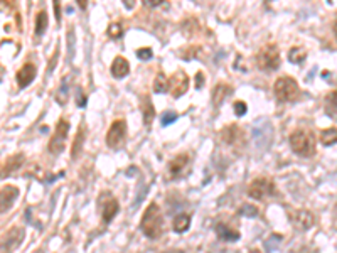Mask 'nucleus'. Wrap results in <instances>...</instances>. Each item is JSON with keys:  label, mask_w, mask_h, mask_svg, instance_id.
Segmentation results:
<instances>
[{"label": "nucleus", "mask_w": 337, "mask_h": 253, "mask_svg": "<svg viewBox=\"0 0 337 253\" xmlns=\"http://www.w3.org/2000/svg\"><path fill=\"white\" fill-rule=\"evenodd\" d=\"M140 230L142 233L150 240H157L164 233V218L160 213V208L152 203L149 208L145 210V213L142 216V223H140Z\"/></svg>", "instance_id": "f257e3e1"}, {"label": "nucleus", "mask_w": 337, "mask_h": 253, "mask_svg": "<svg viewBox=\"0 0 337 253\" xmlns=\"http://www.w3.org/2000/svg\"><path fill=\"white\" fill-rule=\"evenodd\" d=\"M290 147L298 156L312 157L315 154V137L309 130L298 128L290 135Z\"/></svg>", "instance_id": "f03ea898"}, {"label": "nucleus", "mask_w": 337, "mask_h": 253, "mask_svg": "<svg viewBox=\"0 0 337 253\" xmlns=\"http://www.w3.org/2000/svg\"><path fill=\"white\" fill-rule=\"evenodd\" d=\"M256 64L263 71H275L280 66V51L277 44H266L256 54Z\"/></svg>", "instance_id": "7ed1b4c3"}, {"label": "nucleus", "mask_w": 337, "mask_h": 253, "mask_svg": "<svg viewBox=\"0 0 337 253\" xmlns=\"http://www.w3.org/2000/svg\"><path fill=\"white\" fill-rule=\"evenodd\" d=\"M273 91H275L277 100L283 101V103H287V101H295L300 95L297 81L294 78H287V76H283V78L275 81Z\"/></svg>", "instance_id": "20e7f679"}, {"label": "nucleus", "mask_w": 337, "mask_h": 253, "mask_svg": "<svg viewBox=\"0 0 337 253\" xmlns=\"http://www.w3.org/2000/svg\"><path fill=\"white\" fill-rule=\"evenodd\" d=\"M253 140L260 150H266L273 140V126L268 120H258L253 125Z\"/></svg>", "instance_id": "39448f33"}, {"label": "nucleus", "mask_w": 337, "mask_h": 253, "mask_svg": "<svg viewBox=\"0 0 337 253\" xmlns=\"http://www.w3.org/2000/svg\"><path fill=\"white\" fill-rule=\"evenodd\" d=\"M126 138V124L123 120H115L110 126L108 133H106V144L110 149L118 150L125 145Z\"/></svg>", "instance_id": "423d86ee"}, {"label": "nucleus", "mask_w": 337, "mask_h": 253, "mask_svg": "<svg viewBox=\"0 0 337 253\" xmlns=\"http://www.w3.org/2000/svg\"><path fill=\"white\" fill-rule=\"evenodd\" d=\"M248 194H250V198L261 201V199H265V198L275 196V186H273V182L270 181V179H266V177H256L252 182V184H250Z\"/></svg>", "instance_id": "0eeeda50"}, {"label": "nucleus", "mask_w": 337, "mask_h": 253, "mask_svg": "<svg viewBox=\"0 0 337 253\" xmlns=\"http://www.w3.org/2000/svg\"><path fill=\"white\" fill-rule=\"evenodd\" d=\"M68 132H69V124L66 120H59L57 122V126L51 137V142H49V152L54 154H61L64 150L66 145V138H68Z\"/></svg>", "instance_id": "6e6552de"}, {"label": "nucleus", "mask_w": 337, "mask_h": 253, "mask_svg": "<svg viewBox=\"0 0 337 253\" xmlns=\"http://www.w3.org/2000/svg\"><path fill=\"white\" fill-rule=\"evenodd\" d=\"M24 240V230L19 226L10 228L7 233H3L2 236V253H12L15 248L22 243Z\"/></svg>", "instance_id": "1a4fd4ad"}, {"label": "nucleus", "mask_w": 337, "mask_h": 253, "mask_svg": "<svg viewBox=\"0 0 337 253\" xmlns=\"http://www.w3.org/2000/svg\"><path fill=\"white\" fill-rule=\"evenodd\" d=\"M98 203H100V210H101V216H103V221L110 223L118 213V201L110 193H103L100 196V199H98Z\"/></svg>", "instance_id": "9d476101"}, {"label": "nucleus", "mask_w": 337, "mask_h": 253, "mask_svg": "<svg viewBox=\"0 0 337 253\" xmlns=\"http://www.w3.org/2000/svg\"><path fill=\"white\" fill-rule=\"evenodd\" d=\"M290 219H292V223H294V226L297 228V230H300V231L309 230V228L314 226V223H315L314 214H312L310 211H307V210L292 211Z\"/></svg>", "instance_id": "9b49d317"}, {"label": "nucleus", "mask_w": 337, "mask_h": 253, "mask_svg": "<svg viewBox=\"0 0 337 253\" xmlns=\"http://www.w3.org/2000/svg\"><path fill=\"white\" fill-rule=\"evenodd\" d=\"M187 86H189V78L186 76V73L184 71L175 73V75L168 80V89H170V93L174 98L182 96L184 93L187 91Z\"/></svg>", "instance_id": "f8f14e48"}, {"label": "nucleus", "mask_w": 337, "mask_h": 253, "mask_svg": "<svg viewBox=\"0 0 337 253\" xmlns=\"http://www.w3.org/2000/svg\"><path fill=\"white\" fill-rule=\"evenodd\" d=\"M189 162H191V156H189L187 152L179 154V156L172 159L170 164H168V172H170V175L174 179L175 177H180V175H182L187 170Z\"/></svg>", "instance_id": "ddd939ff"}, {"label": "nucleus", "mask_w": 337, "mask_h": 253, "mask_svg": "<svg viewBox=\"0 0 337 253\" xmlns=\"http://www.w3.org/2000/svg\"><path fill=\"white\" fill-rule=\"evenodd\" d=\"M245 138V133L241 132V128L238 125H228L221 132V142L226 145H236L240 144Z\"/></svg>", "instance_id": "4468645a"}, {"label": "nucleus", "mask_w": 337, "mask_h": 253, "mask_svg": "<svg viewBox=\"0 0 337 253\" xmlns=\"http://www.w3.org/2000/svg\"><path fill=\"white\" fill-rule=\"evenodd\" d=\"M15 78H17V84L20 88L29 86L36 78V68L32 66V64H24V66L17 71V76H15Z\"/></svg>", "instance_id": "2eb2a0df"}, {"label": "nucleus", "mask_w": 337, "mask_h": 253, "mask_svg": "<svg viewBox=\"0 0 337 253\" xmlns=\"http://www.w3.org/2000/svg\"><path fill=\"white\" fill-rule=\"evenodd\" d=\"M17 194H19V189L15 186L2 187V194H0V206H2V213H5V211L12 206V203L17 199Z\"/></svg>", "instance_id": "dca6fc26"}, {"label": "nucleus", "mask_w": 337, "mask_h": 253, "mask_svg": "<svg viewBox=\"0 0 337 253\" xmlns=\"http://www.w3.org/2000/svg\"><path fill=\"white\" fill-rule=\"evenodd\" d=\"M128 73H130L128 61H126L125 58H122V56H117V58L113 59V63H112V75H113V78L122 80V78H125Z\"/></svg>", "instance_id": "f3484780"}, {"label": "nucleus", "mask_w": 337, "mask_h": 253, "mask_svg": "<svg viewBox=\"0 0 337 253\" xmlns=\"http://www.w3.org/2000/svg\"><path fill=\"white\" fill-rule=\"evenodd\" d=\"M24 162V156L22 154H15V156H12L7 159L5 162H3V169H2V177H5V175H10L12 172H15V170L19 169L20 166H22Z\"/></svg>", "instance_id": "a211bd4d"}, {"label": "nucleus", "mask_w": 337, "mask_h": 253, "mask_svg": "<svg viewBox=\"0 0 337 253\" xmlns=\"http://www.w3.org/2000/svg\"><path fill=\"white\" fill-rule=\"evenodd\" d=\"M216 233L221 240H224V242H236V240H240V233H238L236 230H233V228H229L226 223L217 224Z\"/></svg>", "instance_id": "6ab92c4d"}, {"label": "nucleus", "mask_w": 337, "mask_h": 253, "mask_svg": "<svg viewBox=\"0 0 337 253\" xmlns=\"http://www.w3.org/2000/svg\"><path fill=\"white\" fill-rule=\"evenodd\" d=\"M231 93V88H229V84L226 83H217L214 86V91H212V105L214 107H219L221 103L224 101V98Z\"/></svg>", "instance_id": "aec40b11"}, {"label": "nucleus", "mask_w": 337, "mask_h": 253, "mask_svg": "<svg viewBox=\"0 0 337 253\" xmlns=\"http://www.w3.org/2000/svg\"><path fill=\"white\" fill-rule=\"evenodd\" d=\"M84 138H86V130H84V125L81 124L80 130H78V135L75 138V144H73V149H71V157L73 159H78L80 157V154L83 152Z\"/></svg>", "instance_id": "412c9836"}, {"label": "nucleus", "mask_w": 337, "mask_h": 253, "mask_svg": "<svg viewBox=\"0 0 337 253\" xmlns=\"http://www.w3.org/2000/svg\"><path fill=\"white\" fill-rule=\"evenodd\" d=\"M142 113H143V122H145L147 126L152 125V120L155 117V108L150 101V96H143L142 100Z\"/></svg>", "instance_id": "4be33fe9"}, {"label": "nucleus", "mask_w": 337, "mask_h": 253, "mask_svg": "<svg viewBox=\"0 0 337 253\" xmlns=\"http://www.w3.org/2000/svg\"><path fill=\"white\" fill-rule=\"evenodd\" d=\"M326 112H327V115L337 118V89L327 95V98H326Z\"/></svg>", "instance_id": "5701e85b"}, {"label": "nucleus", "mask_w": 337, "mask_h": 253, "mask_svg": "<svg viewBox=\"0 0 337 253\" xmlns=\"http://www.w3.org/2000/svg\"><path fill=\"white\" fill-rule=\"evenodd\" d=\"M189 226H191V218H189L187 214L175 216V219H174V230L177 231V233H184V231H187Z\"/></svg>", "instance_id": "b1692460"}, {"label": "nucleus", "mask_w": 337, "mask_h": 253, "mask_svg": "<svg viewBox=\"0 0 337 253\" xmlns=\"http://www.w3.org/2000/svg\"><path fill=\"white\" fill-rule=\"evenodd\" d=\"M46 29H47V14L44 10H41L38 17H36V36L41 38L46 32Z\"/></svg>", "instance_id": "393cba45"}, {"label": "nucleus", "mask_w": 337, "mask_h": 253, "mask_svg": "<svg viewBox=\"0 0 337 253\" xmlns=\"http://www.w3.org/2000/svg\"><path fill=\"white\" fill-rule=\"evenodd\" d=\"M320 142L324 145H334L337 144V128H327L320 132Z\"/></svg>", "instance_id": "a878e982"}, {"label": "nucleus", "mask_w": 337, "mask_h": 253, "mask_svg": "<svg viewBox=\"0 0 337 253\" xmlns=\"http://www.w3.org/2000/svg\"><path fill=\"white\" fill-rule=\"evenodd\" d=\"M305 58H307L305 49H302V47H298V46H294L289 51V61H290V63L298 64V63H302V61L305 59Z\"/></svg>", "instance_id": "bb28decb"}, {"label": "nucleus", "mask_w": 337, "mask_h": 253, "mask_svg": "<svg viewBox=\"0 0 337 253\" xmlns=\"http://www.w3.org/2000/svg\"><path fill=\"white\" fill-rule=\"evenodd\" d=\"M168 89V78L164 73H159L154 81V91L155 93H166Z\"/></svg>", "instance_id": "cd10ccee"}, {"label": "nucleus", "mask_w": 337, "mask_h": 253, "mask_svg": "<svg viewBox=\"0 0 337 253\" xmlns=\"http://www.w3.org/2000/svg\"><path fill=\"white\" fill-rule=\"evenodd\" d=\"M69 81H71V78L69 76H66V78H63V81H61V88L59 91H57V101H59L61 105L66 103V100H68V93H69Z\"/></svg>", "instance_id": "c85d7f7f"}, {"label": "nucleus", "mask_w": 337, "mask_h": 253, "mask_svg": "<svg viewBox=\"0 0 337 253\" xmlns=\"http://www.w3.org/2000/svg\"><path fill=\"white\" fill-rule=\"evenodd\" d=\"M75 42H76V36H75V29L69 27L68 29V61L71 63L73 56H75Z\"/></svg>", "instance_id": "c756f323"}, {"label": "nucleus", "mask_w": 337, "mask_h": 253, "mask_svg": "<svg viewBox=\"0 0 337 253\" xmlns=\"http://www.w3.org/2000/svg\"><path fill=\"white\" fill-rule=\"evenodd\" d=\"M122 34H123V29H122V24L120 22L110 24V27H108V36H110V38H112V39H118Z\"/></svg>", "instance_id": "7c9ffc66"}, {"label": "nucleus", "mask_w": 337, "mask_h": 253, "mask_svg": "<svg viewBox=\"0 0 337 253\" xmlns=\"http://www.w3.org/2000/svg\"><path fill=\"white\" fill-rule=\"evenodd\" d=\"M241 214L248 216V218H254V216H258V208L253 205H243L241 206Z\"/></svg>", "instance_id": "2f4dec72"}, {"label": "nucleus", "mask_w": 337, "mask_h": 253, "mask_svg": "<svg viewBox=\"0 0 337 253\" xmlns=\"http://www.w3.org/2000/svg\"><path fill=\"white\" fill-rule=\"evenodd\" d=\"M280 240H282V236H280V235H273L270 240H266V242H265L266 252H273L275 248H277V245H278V242H280Z\"/></svg>", "instance_id": "473e14b6"}, {"label": "nucleus", "mask_w": 337, "mask_h": 253, "mask_svg": "<svg viewBox=\"0 0 337 253\" xmlns=\"http://www.w3.org/2000/svg\"><path fill=\"white\" fill-rule=\"evenodd\" d=\"M175 120H177V113H175V112H167V113H164V115H162V125L164 126L172 125Z\"/></svg>", "instance_id": "72a5a7b5"}, {"label": "nucleus", "mask_w": 337, "mask_h": 253, "mask_svg": "<svg viewBox=\"0 0 337 253\" xmlns=\"http://www.w3.org/2000/svg\"><path fill=\"white\" fill-rule=\"evenodd\" d=\"M137 56H138V58H140L142 61H149V59H152V49H149V47L138 49V51H137Z\"/></svg>", "instance_id": "f704fd0d"}, {"label": "nucleus", "mask_w": 337, "mask_h": 253, "mask_svg": "<svg viewBox=\"0 0 337 253\" xmlns=\"http://www.w3.org/2000/svg\"><path fill=\"white\" fill-rule=\"evenodd\" d=\"M76 105H78V107H81V108L86 105V96H84V93H83V89H81V88H76Z\"/></svg>", "instance_id": "c9c22d12"}, {"label": "nucleus", "mask_w": 337, "mask_h": 253, "mask_svg": "<svg viewBox=\"0 0 337 253\" xmlns=\"http://www.w3.org/2000/svg\"><path fill=\"white\" fill-rule=\"evenodd\" d=\"M234 113H236L238 117H243L246 113V103H243V101H236V103H234Z\"/></svg>", "instance_id": "e433bc0d"}, {"label": "nucleus", "mask_w": 337, "mask_h": 253, "mask_svg": "<svg viewBox=\"0 0 337 253\" xmlns=\"http://www.w3.org/2000/svg\"><path fill=\"white\" fill-rule=\"evenodd\" d=\"M54 12H56L57 22L61 24V3H59V0H54Z\"/></svg>", "instance_id": "4c0bfd02"}, {"label": "nucleus", "mask_w": 337, "mask_h": 253, "mask_svg": "<svg viewBox=\"0 0 337 253\" xmlns=\"http://www.w3.org/2000/svg\"><path fill=\"white\" fill-rule=\"evenodd\" d=\"M147 5L149 7H159V5H164L166 3V0H145Z\"/></svg>", "instance_id": "58836bf2"}, {"label": "nucleus", "mask_w": 337, "mask_h": 253, "mask_svg": "<svg viewBox=\"0 0 337 253\" xmlns=\"http://www.w3.org/2000/svg\"><path fill=\"white\" fill-rule=\"evenodd\" d=\"M76 2H78V5H80V9L86 10V7H88V0H76Z\"/></svg>", "instance_id": "ea45409f"}, {"label": "nucleus", "mask_w": 337, "mask_h": 253, "mask_svg": "<svg viewBox=\"0 0 337 253\" xmlns=\"http://www.w3.org/2000/svg\"><path fill=\"white\" fill-rule=\"evenodd\" d=\"M123 2H125L126 3V9H131V7H133V0H123Z\"/></svg>", "instance_id": "a19ab883"}, {"label": "nucleus", "mask_w": 337, "mask_h": 253, "mask_svg": "<svg viewBox=\"0 0 337 253\" xmlns=\"http://www.w3.org/2000/svg\"><path fill=\"white\" fill-rule=\"evenodd\" d=\"M197 80H199L197 81V88H201V84H203V75H201V73L197 75Z\"/></svg>", "instance_id": "79ce46f5"}, {"label": "nucleus", "mask_w": 337, "mask_h": 253, "mask_svg": "<svg viewBox=\"0 0 337 253\" xmlns=\"http://www.w3.org/2000/svg\"><path fill=\"white\" fill-rule=\"evenodd\" d=\"M164 253H184L182 250H167V252H164Z\"/></svg>", "instance_id": "37998d69"}, {"label": "nucleus", "mask_w": 337, "mask_h": 253, "mask_svg": "<svg viewBox=\"0 0 337 253\" xmlns=\"http://www.w3.org/2000/svg\"><path fill=\"white\" fill-rule=\"evenodd\" d=\"M334 32H336V38H337V20H336V26H334Z\"/></svg>", "instance_id": "c03bdc74"}]
</instances>
